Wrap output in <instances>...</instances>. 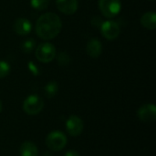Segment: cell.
Masks as SVG:
<instances>
[{
  "instance_id": "2e32d148",
  "label": "cell",
  "mask_w": 156,
  "mask_h": 156,
  "mask_svg": "<svg viewBox=\"0 0 156 156\" xmlns=\"http://www.w3.org/2000/svg\"><path fill=\"white\" fill-rule=\"evenodd\" d=\"M36 47V41L33 38H27L24 40L21 44V49L25 53H30L32 50H34Z\"/></svg>"
},
{
  "instance_id": "6da1fadb",
  "label": "cell",
  "mask_w": 156,
  "mask_h": 156,
  "mask_svg": "<svg viewBox=\"0 0 156 156\" xmlns=\"http://www.w3.org/2000/svg\"><path fill=\"white\" fill-rule=\"evenodd\" d=\"M62 22L55 13H45L39 16L36 23V33L44 40H50L56 37L61 31Z\"/></svg>"
},
{
  "instance_id": "3957f363",
  "label": "cell",
  "mask_w": 156,
  "mask_h": 156,
  "mask_svg": "<svg viewBox=\"0 0 156 156\" xmlns=\"http://www.w3.org/2000/svg\"><path fill=\"white\" fill-rule=\"evenodd\" d=\"M36 58L42 63H48L56 57V48L50 42L40 43L36 48Z\"/></svg>"
},
{
  "instance_id": "9a60e30c",
  "label": "cell",
  "mask_w": 156,
  "mask_h": 156,
  "mask_svg": "<svg viewBox=\"0 0 156 156\" xmlns=\"http://www.w3.org/2000/svg\"><path fill=\"white\" fill-rule=\"evenodd\" d=\"M49 2L50 0H30V5L34 9L42 11L48 8Z\"/></svg>"
},
{
  "instance_id": "7402d4cb",
  "label": "cell",
  "mask_w": 156,
  "mask_h": 156,
  "mask_svg": "<svg viewBox=\"0 0 156 156\" xmlns=\"http://www.w3.org/2000/svg\"><path fill=\"white\" fill-rule=\"evenodd\" d=\"M2 110H3V104H2V101L0 100V112H2Z\"/></svg>"
},
{
  "instance_id": "5b68a950",
  "label": "cell",
  "mask_w": 156,
  "mask_h": 156,
  "mask_svg": "<svg viewBox=\"0 0 156 156\" xmlns=\"http://www.w3.org/2000/svg\"><path fill=\"white\" fill-rule=\"evenodd\" d=\"M99 7L104 16L112 18L121 12L122 3L121 0H99Z\"/></svg>"
},
{
  "instance_id": "7a4b0ae2",
  "label": "cell",
  "mask_w": 156,
  "mask_h": 156,
  "mask_svg": "<svg viewBox=\"0 0 156 156\" xmlns=\"http://www.w3.org/2000/svg\"><path fill=\"white\" fill-rule=\"evenodd\" d=\"M68 139L64 133L60 131H53L46 138L47 147L54 152L61 151L67 144Z\"/></svg>"
},
{
  "instance_id": "ffe728a7",
  "label": "cell",
  "mask_w": 156,
  "mask_h": 156,
  "mask_svg": "<svg viewBox=\"0 0 156 156\" xmlns=\"http://www.w3.org/2000/svg\"><path fill=\"white\" fill-rule=\"evenodd\" d=\"M27 66H28V69H29V70L32 72L33 75H35V76L38 75L39 69H38V68L37 67V65H36L35 63H33V62H28Z\"/></svg>"
},
{
  "instance_id": "8992f818",
  "label": "cell",
  "mask_w": 156,
  "mask_h": 156,
  "mask_svg": "<svg viewBox=\"0 0 156 156\" xmlns=\"http://www.w3.org/2000/svg\"><path fill=\"white\" fill-rule=\"evenodd\" d=\"M101 31L102 36L106 39L113 40L119 37L121 33V28L117 22L112 20H107V21H103L101 27Z\"/></svg>"
},
{
  "instance_id": "9c48e42d",
  "label": "cell",
  "mask_w": 156,
  "mask_h": 156,
  "mask_svg": "<svg viewBox=\"0 0 156 156\" xmlns=\"http://www.w3.org/2000/svg\"><path fill=\"white\" fill-rule=\"evenodd\" d=\"M58 9L65 15H73L79 6L78 0H56Z\"/></svg>"
},
{
  "instance_id": "52a82bcc",
  "label": "cell",
  "mask_w": 156,
  "mask_h": 156,
  "mask_svg": "<svg viewBox=\"0 0 156 156\" xmlns=\"http://www.w3.org/2000/svg\"><path fill=\"white\" fill-rule=\"evenodd\" d=\"M66 130L67 133L72 136V137H77L80 135L83 132L84 128V123L83 121L76 115H72L68 118L66 121Z\"/></svg>"
},
{
  "instance_id": "7c38bea8",
  "label": "cell",
  "mask_w": 156,
  "mask_h": 156,
  "mask_svg": "<svg viewBox=\"0 0 156 156\" xmlns=\"http://www.w3.org/2000/svg\"><path fill=\"white\" fill-rule=\"evenodd\" d=\"M141 24L144 27L149 30H154L156 27V13L149 11L144 13L141 17Z\"/></svg>"
},
{
  "instance_id": "277c9868",
  "label": "cell",
  "mask_w": 156,
  "mask_h": 156,
  "mask_svg": "<svg viewBox=\"0 0 156 156\" xmlns=\"http://www.w3.org/2000/svg\"><path fill=\"white\" fill-rule=\"evenodd\" d=\"M44 107V101L43 100L36 95H29L23 102V111L27 115H37L38 114Z\"/></svg>"
},
{
  "instance_id": "ba28073f",
  "label": "cell",
  "mask_w": 156,
  "mask_h": 156,
  "mask_svg": "<svg viewBox=\"0 0 156 156\" xmlns=\"http://www.w3.org/2000/svg\"><path fill=\"white\" fill-rule=\"evenodd\" d=\"M137 116L143 122H154L156 119V107L154 103H147L142 105L138 112Z\"/></svg>"
},
{
  "instance_id": "8fae6325",
  "label": "cell",
  "mask_w": 156,
  "mask_h": 156,
  "mask_svg": "<svg viewBox=\"0 0 156 156\" xmlns=\"http://www.w3.org/2000/svg\"><path fill=\"white\" fill-rule=\"evenodd\" d=\"M86 52L90 58H97L98 57L101 56V54L102 52V44H101V42L97 38H91L87 43Z\"/></svg>"
},
{
  "instance_id": "d6986e66",
  "label": "cell",
  "mask_w": 156,
  "mask_h": 156,
  "mask_svg": "<svg viewBox=\"0 0 156 156\" xmlns=\"http://www.w3.org/2000/svg\"><path fill=\"white\" fill-rule=\"evenodd\" d=\"M102 23H103V20H102L100 16H94V17L91 19V25H92L94 27H96V28H97V27L101 28Z\"/></svg>"
},
{
  "instance_id": "4fadbf2b",
  "label": "cell",
  "mask_w": 156,
  "mask_h": 156,
  "mask_svg": "<svg viewBox=\"0 0 156 156\" xmlns=\"http://www.w3.org/2000/svg\"><path fill=\"white\" fill-rule=\"evenodd\" d=\"M19 154L20 156H38V149L34 143L26 141L20 145Z\"/></svg>"
},
{
  "instance_id": "ac0fdd59",
  "label": "cell",
  "mask_w": 156,
  "mask_h": 156,
  "mask_svg": "<svg viewBox=\"0 0 156 156\" xmlns=\"http://www.w3.org/2000/svg\"><path fill=\"white\" fill-rule=\"evenodd\" d=\"M10 72V66L5 60H0V79L6 77Z\"/></svg>"
},
{
  "instance_id": "30bf717a",
  "label": "cell",
  "mask_w": 156,
  "mask_h": 156,
  "mask_svg": "<svg viewBox=\"0 0 156 156\" xmlns=\"http://www.w3.org/2000/svg\"><path fill=\"white\" fill-rule=\"evenodd\" d=\"M14 31L19 36H27L31 32L32 25L30 21L27 18H17L13 25Z\"/></svg>"
},
{
  "instance_id": "44dd1931",
  "label": "cell",
  "mask_w": 156,
  "mask_h": 156,
  "mask_svg": "<svg viewBox=\"0 0 156 156\" xmlns=\"http://www.w3.org/2000/svg\"><path fill=\"white\" fill-rule=\"evenodd\" d=\"M64 156H80V154H79L77 151H75V150H69L68 152H66V154H65V155Z\"/></svg>"
},
{
  "instance_id": "603a6c76",
  "label": "cell",
  "mask_w": 156,
  "mask_h": 156,
  "mask_svg": "<svg viewBox=\"0 0 156 156\" xmlns=\"http://www.w3.org/2000/svg\"><path fill=\"white\" fill-rule=\"evenodd\" d=\"M44 156H51V155H50L49 154H44Z\"/></svg>"
},
{
  "instance_id": "e0dca14e",
  "label": "cell",
  "mask_w": 156,
  "mask_h": 156,
  "mask_svg": "<svg viewBox=\"0 0 156 156\" xmlns=\"http://www.w3.org/2000/svg\"><path fill=\"white\" fill-rule=\"evenodd\" d=\"M57 61L59 66H67L70 62V57L67 52L61 51L57 56Z\"/></svg>"
},
{
  "instance_id": "5bb4252c",
  "label": "cell",
  "mask_w": 156,
  "mask_h": 156,
  "mask_svg": "<svg viewBox=\"0 0 156 156\" xmlns=\"http://www.w3.org/2000/svg\"><path fill=\"white\" fill-rule=\"evenodd\" d=\"M44 91H45V95L47 98L51 99L54 96L57 95L58 91V85L56 81H50L48 82L45 87H44Z\"/></svg>"
},
{
  "instance_id": "cb8c5ba5",
  "label": "cell",
  "mask_w": 156,
  "mask_h": 156,
  "mask_svg": "<svg viewBox=\"0 0 156 156\" xmlns=\"http://www.w3.org/2000/svg\"><path fill=\"white\" fill-rule=\"evenodd\" d=\"M151 1H154V0H151Z\"/></svg>"
}]
</instances>
